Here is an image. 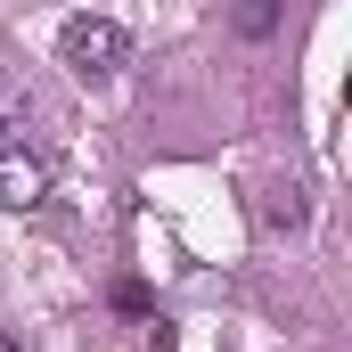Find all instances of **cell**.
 Masks as SVG:
<instances>
[{
  "label": "cell",
  "mask_w": 352,
  "mask_h": 352,
  "mask_svg": "<svg viewBox=\"0 0 352 352\" xmlns=\"http://www.w3.org/2000/svg\"><path fill=\"white\" fill-rule=\"evenodd\" d=\"M58 58H66V74H74V82H115V74L131 66V33H123L115 16H66Z\"/></svg>",
  "instance_id": "6da1fadb"
},
{
  "label": "cell",
  "mask_w": 352,
  "mask_h": 352,
  "mask_svg": "<svg viewBox=\"0 0 352 352\" xmlns=\"http://www.w3.org/2000/svg\"><path fill=\"white\" fill-rule=\"evenodd\" d=\"M41 197H50V164L33 148H0V205L8 213H33Z\"/></svg>",
  "instance_id": "7a4b0ae2"
},
{
  "label": "cell",
  "mask_w": 352,
  "mask_h": 352,
  "mask_svg": "<svg viewBox=\"0 0 352 352\" xmlns=\"http://www.w3.org/2000/svg\"><path fill=\"white\" fill-rule=\"evenodd\" d=\"M303 213H311V205H303L295 180H278V188L263 197V221H270V230H303Z\"/></svg>",
  "instance_id": "3957f363"
},
{
  "label": "cell",
  "mask_w": 352,
  "mask_h": 352,
  "mask_svg": "<svg viewBox=\"0 0 352 352\" xmlns=\"http://www.w3.org/2000/svg\"><path fill=\"white\" fill-rule=\"evenodd\" d=\"M230 25H238L246 41H263V33H278V0H238V8H230Z\"/></svg>",
  "instance_id": "277c9868"
},
{
  "label": "cell",
  "mask_w": 352,
  "mask_h": 352,
  "mask_svg": "<svg viewBox=\"0 0 352 352\" xmlns=\"http://www.w3.org/2000/svg\"><path fill=\"white\" fill-rule=\"evenodd\" d=\"M25 123H33V90L0 74V131H25Z\"/></svg>",
  "instance_id": "5b68a950"
},
{
  "label": "cell",
  "mask_w": 352,
  "mask_h": 352,
  "mask_svg": "<svg viewBox=\"0 0 352 352\" xmlns=\"http://www.w3.org/2000/svg\"><path fill=\"white\" fill-rule=\"evenodd\" d=\"M0 352H16V336H0Z\"/></svg>",
  "instance_id": "8992f818"
}]
</instances>
